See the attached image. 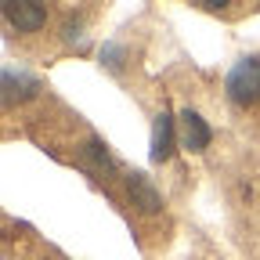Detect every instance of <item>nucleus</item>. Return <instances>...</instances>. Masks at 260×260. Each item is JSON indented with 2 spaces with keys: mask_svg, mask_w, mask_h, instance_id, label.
<instances>
[{
  "mask_svg": "<svg viewBox=\"0 0 260 260\" xmlns=\"http://www.w3.org/2000/svg\"><path fill=\"white\" fill-rule=\"evenodd\" d=\"M224 90L235 105H256L260 102V58H239L224 76Z\"/></svg>",
  "mask_w": 260,
  "mask_h": 260,
  "instance_id": "obj_1",
  "label": "nucleus"
},
{
  "mask_svg": "<svg viewBox=\"0 0 260 260\" xmlns=\"http://www.w3.org/2000/svg\"><path fill=\"white\" fill-rule=\"evenodd\" d=\"M40 76H32L29 69H0V102L4 105H22V102H32L40 94Z\"/></svg>",
  "mask_w": 260,
  "mask_h": 260,
  "instance_id": "obj_2",
  "label": "nucleus"
},
{
  "mask_svg": "<svg viewBox=\"0 0 260 260\" xmlns=\"http://www.w3.org/2000/svg\"><path fill=\"white\" fill-rule=\"evenodd\" d=\"M0 15L4 22L15 29V32H40L47 25V8L44 4H25V0H8V4H0Z\"/></svg>",
  "mask_w": 260,
  "mask_h": 260,
  "instance_id": "obj_3",
  "label": "nucleus"
},
{
  "mask_svg": "<svg viewBox=\"0 0 260 260\" xmlns=\"http://www.w3.org/2000/svg\"><path fill=\"white\" fill-rule=\"evenodd\" d=\"M177 123H174V116L162 109L155 119H152V145H148V159L152 162H167L174 152H177Z\"/></svg>",
  "mask_w": 260,
  "mask_h": 260,
  "instance_id": "obj_4",
  "label": "nucleus"
},
{
  "mask_svg": "<svg viewBox=\"0 0 260 260\" xmlns=\"http://www.w3.org/2000/svg\"><path fill=\"white\" fill-rule=\"evenodd\" d=\"M210 141H213V130H210V123L195 112V109H184L181 112V148L184 152H206L210 148Z\"/></svg>",
  "mask_w": 260,
  "mask_h": 260,
  "instance_id": "obj_5",
  "label": "nucleus"
},
{
  "mask_svg": "<svg viewBox=\"0 0 260 260\" xmlns=\"http://www.w3.org/2000/svg\"><path fill=\"white\" fill-rule=\"evenodd\" d=\"M126 195H130V203H134L141 213H159L162 210V195H159V188L148 181V174H141V170H134V174H126Z\"/></svg>",
  "mask_w": 260,
  "mask_h": 260,
  "instance_id": "obj_6",
  "label": "nucleus"
},
{
  "mask_svg": "<svg viewBox=\"0 0 260 260\" xmlns=\"http://www.w3.org/2000/svg\"><path fill=\"white\" fill-rule=\"evenodd\" d=\"M83 155L94 162V167H102V170H109L112 167V155H109V145L102 141V138H90L87 141V148H83Z\"/></svg>",
  "mask_w": 260,
  "mask_h": 260,
  "instance_id": "obj_7",
  "label": "nucleus"
},
{
  "mask_svg": "<svg viewBox=\"0 0 260 260\" xmlns=\"http://www.w3.org/2000/svg\"><path fill=\"white\" fill-rule=\"evenodd\" d=\"M123 61H126V47H123V44H116V40L102 44V65H109L112 73H119Z\"/></svg>",
  "mask_w": 260,
  "mask_h": 260,
  "instance_id": "obj_8",
  "label": "nucleus"
},
{
  "mask_svg": "<svg viewBox=\"0 0 260 260\" xmlns=\"http://www.w3.org/2000/svg\"><path fill=\"white\" fill-rule=\"evenodd\" d=\"M61 37L69 40V44H73V40H83V22H65V32H61Z\"/></svg>",
  "mask_w": 260,
  "mask_h": 260,
  "instance_id": "obj_9",
  "label": "nucleus"
}]
</instances>
